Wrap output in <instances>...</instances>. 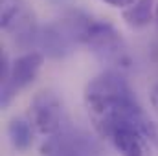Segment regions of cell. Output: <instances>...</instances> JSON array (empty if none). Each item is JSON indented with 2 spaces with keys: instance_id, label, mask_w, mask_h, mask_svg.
Wrapping results in <instances>:
<instances>
[{
  "instance_id": "obj_1",
  "label": "cell",
  "mask_w": 158,
  "mask_h": 156,
  "mask_svg": "<svg viewBox=\"0 0 158 156\" xmlns=\"http://www.w3.org/2000/svg\"><path fill=\"white\" fill-rule=\"evenodd\" d=\"M85 107L96 132L107 140L118 127L136 125L145 114L131 84L116 70H105L88 81L85 86Z\"/></svg>"
},
{
  "instance_id": "obj_2",
  "label": "cell",
  "mask_w": 158,
  "mask_h": 156,
  "mask_svg": "<svg viewBox=\"0 0 158 156\" xmlns=\"http://www.w3.org/2000/svg\"><path fill=\"white\" fill-rule=\"evenodd\" d=\"M81 44L88 46L90 51L105 64L112 66H127L131 64L125 40L118 30L105 20H92L86 28Z\"/></svg>"
},
{
  "instance_id": "obj_3",
  "label": "cell",
  "mask_w": 158,
  "mask_h": 156,
  "mask_svg": "<svg viewBox=\"0 0 158 156\" xmlns=\"http://www.w3.org/2000/svg\"><path fill=\"white\" fill-rule=\"evenodd\" d=\"M0 28L20 46L37 40V20L26 0H0Z\"/></svg>"
},
{
  "instance_id": "obj_4",
  "label": "cell",
  "mask_w": 158,
  "mask_h": 156,
  "mask_svg": "<svg viewBox=\"0 0 158 156\" xmlns=\"http://www.w3.org/2000/svg\"><path fill=\"white\" fill-rule=\"evenodd\" d=\"M42 63H44V55L39 51H28L11 63L9 76L2 83V88H0L2 109H6L22 88H26L28 84H31L37 79L40 68H42Z\"/></svg>"
},
{
  "instance_id": "obj_5",
  "label": "cell",
  "mask_w": 158,
  "mask_h": 156,
  "mask_svg": "<svg viewBox=\"0 0 158 156\" xmlns=\"http://www.w3.org/2000/svg\"><path fill=\"white\" fill-rule=\"evenodd\" d=\"M30 123L31 127L44 136H53L61 130L63 109L61 99L52 90H42L33 96L30 103Z\"/></svg>"
},
{
  "instance_id": "obj_6",
  "label": "cell",
  "mask_w": 158,
  "mask_h": 156,
  "mask_svg": "<svg viewBox=\"0 0 158 156\" xmlns=\"http://www.w3.org/2000/svg\"><path fill=\"white\" fill-rule=\"evenodd\" d=\"M37 44L42 50V55L59 59V57L68 55L72 51L74 44H79V40L70 20L66 17H63L61 20L52 22L40 30L37 35Z\"/></svg>"
},
{
  "instance_id": "obj_7",
  "label": "cell",
  "mask_w": 158,
  "mask_h": 156,
  "mask_svg": "<svg viewBox=\"0 0 158 156\" xmlns=\"http://www.w3.org/2000/svg\"><path fill=\"white\" fill-rule=\"evenodd\" d=\"M92 142L77 132L59 130L40 143V156H94Z\"/></svg>"
},
{
  "instance_id": "obj_8",
  "label": "cell",
  "mask_w": 158,
  "mask_h": 156,
  "mask_svg": "<svg viewBox=\"0 0 158 156\" xmlns=\"http://www.w3.org/2000/svg\"><path fill=\"white\" fill-rule=\"evenodd\" d=\"M110 142H112L114 149L121 156H153V153H151L153 145L138 130L136 125H121V127H118L112 132Z\"/></svg>"
},
{
  "instance_id": "obj_9",
  "label": "cell",
  "mask_w": 158,
  "mask_h": 156,
  "mask_svg": "<svg viewBox=\"0 0 158 156\" xmlns=\"http://www.w3.org/2000/svg\"><path fill=\"white\" fill-rule=\"evenodd\" d=\"M156 11V0H136L132 6L123 9V20L131 28H143L147 26Z\"/></svg>"
},
{
  "instance_id": "obj_10",
  "label": "cell",
  "mask_w": 158,
  "mask_h": 156,
  "mask_svg": "<svg viewBox=\"0 0 158 156\" xmlns=\"http://www.w3.org/2000/svg\"><path fill=\"white\" fill-rule=\"evenodd\" d=\"M7 138L17 151H28L33 143V127L30 119L13 117L7 125Z\"/></svg>"
},
{
  "instance_id": "obj_11",
  "label": "cell",
  "mask_w": 158,
  "mask_h": 156,
  "mask_svg": "<svg viewBox=\"0 0 158 156\" xmlns=\"http://www.w3.org/2000/svg\"><path fill=\"white\" fill-rule=\"evenodd\" d=\"M136 127H138V130L147 138V142H149V143H151V145L158 151V123H156V121L149 119V117L143 114V116L138 119Z\"/></svg>"
},
{
  "instance_id": "obj_12",
  "label": "cell",
  "mask_w": 158,
  "mask_h": 156,
  "mask_svg": "<svg viewBox=\"0 0 158 156\" xmlns=\"http://www.w3.org/2000/svg\"><path fill=\"white\" fill-rule=\"evenodd\" d=\"M105 4L112 6V7H119V9H127L129 6H132L136 0H103Z\"/></svg>"
},
{
  "instance_id": "obj_13",
  "label": "cell",
  "mask_w": 158,
  "mask_h": 156,
  "mask_svg": "<svg viewBox=\"0 0 158 156\" xmlns=\"http://www.w3.org/2000/svg\"><path fill=\"white\" fill-rule=\"evenodd\" d=\"M149 99H151V107L155 109V112L158 114V83L151 88V96H149Z\"/></svg>"
},
{
  "instance_id": "obj_14",
  "label": "cell",
  "mask_w": 158,
  "mask_h": 156,
  "mask_svg": "<svg viewBox=\"0 0 158 156\" xmlns=\"http://www.w3.org/2000/svg\"><path fill=\"white\" fill-rule=\"evenodd\" d=\"M155 17H156V20H158V2H156V11H155Z\"/></svg>"
}]
</instances>
